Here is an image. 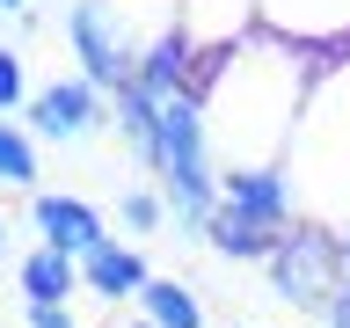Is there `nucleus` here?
<instances>
[{
  "mask_svg": "<svg viewBox=\"0 0 350 328\" xmlns=\"http://www.w3.org/2000/svg\"><path fill=\"white\" fill-rule=\"evenodd\" d=\"M15 277H22V299L29 306H66L73 292H81V262L59 256V248H29Z\"/></svg>",
  "mask_w": 350,
  "mask_h": 328,
  "instance_id": "13",
  "label": "nucleus"
},
{
  "mask_svg": "<svg viewBox=\"0 0 350 328\" xmlns=\"http://www.w3.org/2000/svg\"><path fill=\"white\" fill-rule=\"evenodd\" d=\"M0 262H8V219H0Z\"/></svg>",
  "mask_w": 350,
  "mask_h": 328,
  "instance_id": "21",
  "label": "nucleus"
},
{
  "mask_svg": "<svg viewBox=\"0 0 350 328\" xmlns=\"http://www.w3.org/2000/svg\"><path fill=\"white\" fill-rule=\"evenodd\" d=\"M0 15H29V0H0Z\"/></svg>",
  "mask_w": 350,
  "mask_h": 328,
  "instance_id": "20",
  "label": "nucleus"
},
{
  "mask_svg": "<svg viewBox=\"0 0 350 328\" xmlns=\"http://www.w3.org/2000/svg\"><path fill=\"white\" fill-rule=\"evenodd\" d=\"M175 29L197 44V59H219L262 37V0H175Z\"/></svg>",
  "mask_w": 350,
  "mask_h": 328,
  "instance_id": "8",
  "label": "nucleus"
},
{
  "mask_svg": "<svg viewBox=\"0 0 350 328\" xmlns=\"http://www.w3.org/2000/svg\"><path fill=\"white\" fill-rule=\"evenodd\" d=\"M314 73H321V51L284 44L270 29L234 44V51H219V59H204L197 102H204V139H212L219 175L226 168H284Z\"/></svg>",
  "mask_w": 350,
  "mask_h": 328,
  "instance_id": "1",
  "label": "nucleus"
},
{
  "mask_svg": "<svg viewBox=\"0 0 350 328\" xmlns=\"http://www.w3.org/2000/svg\"><path fill=\"white\" fill-rule=\"evenodd\" d=\"M262 29L336 59V51H350V0H262Z\"/></svg>",
  "mask_w": 350,
  "mask_h": 328,
  "instance_id": "7",
  "label": "nucleus"
},
{
  "mask_svg": "<svg viewBox=\"0 0 350 328\" xmlns=\"http://www.w3.org/2000/svg\"><path fill=\"white\" fill-rule=\"evenodd\" d=\"M197 241H204L212 256H226V262H270V248H278V234H270V226H256V219L226 212V204H219V212L197 226Z\"/></svg>",
  "mask_w": 350,
  "mask_h": 328,
  "instance_id": "12",
  "label": "nucleus"
},
{
  "mask_svg": "<svg viewBox=\"0 0 350 328\" xmlns=\"http://www.w3.org/2000/svg\"><path fill=\"white\" fill-rule=\"evenodd\" d=\"M29 226H37V248H59V256H95L109 241V219H103V204H88V197H73V190H37L29 197Z\"/></svg>",
  "mask_w": 350,
  "mask_h": 328,
  "instance_id": "6",
  "label": "nucleus"
},
{
  "mask_svg": "<svg viewBox=\"0 0 350 328\" xmlns=\"http://www.w3.org/2000/svg\"><path fill=\"white\" fill-rule=\"evenodd\" d=\"M139 321H153V328H204V299H197L183 277H146Z\"/></svg>",
  "mask_w": 350,
  "mask_h": 328,
  "instance_id": "14",
  "label": "nucleus"
},
{
  "mask_svg": "<svg viewBox=\"0 0 350 328\" xmlns=\"http://www.w3.org/2000/svg\"><path fill=\"white\" fill-rule=\"evenodd\" d=\"M66 44L81 59V81H95L103 95H117L139 73V44L117 29V15H109L103 0H66Z\"/></svg>",
  "mask_w": 350,
  "mask_h": 328,
  "instance_id": "4",
  "label": "nucleus"
},
{
  "mask_svg": "<svg viewBox=\"0 0 350 328\" xmlns=\"http://www.w3.org/2000/svg\"><path fill=\"white\" fill-rule=\"evenodd\" d=\"M117 219H124V226H131L139 241H146V234H175V219H168V197H161V182H146V175L117 190Z\"/></svg>",
  "mask_w": 350,
  "mask_h": 328,
  "instance_id": "15",
  "label": "nucleus"
},
{
  "mask_svg": "<svg viewBox=\"0 0 350 328\" xmlns=\"http://www.w3.org/2000/svg\"><path fill=\"white\" fill-rule=\"evenodd\" d=\"M219 204L256 219V226H270V234H284L299 219V197H292V175L284 168H226L219 175Z\"/></svg>",
  "mask_w": 350,
  "mask_h": 328,
  "instance_id": "9",
  "label": "nucleus"
},
{
  "mask_svg": "<svg viewBox=\"0 0 350 328\" xmlns=\"http://www.w3.org/2000/svg\"><path fill=\"white\" fill-rule=\"evenodd\" d=\"M197 73H204V59H197V44L183 37V29H168V37H153L146 51H139V73H131V87H146V95H183V87H197Z\"/></svg>",
  "mask_w": 350,
  "mask_h": 328,
  "instance_id": "11",
  "label": "nucleus"
},
{
  "mask_svg": "<svg viewBox=\"0 0 350 328\" xmlns=\"http://www.w3.org/2000/svg\"><path fill=\"white\" fill-rule=\"evenodd\" d=\"M29 328H81L73 306H29Z\"/></svg>",
  "mask_w": 350,
  "mask_h": 328,
  "instance_id": "18",
  "label": "nucleus"
},
{
  "mask_svg": "<svg viewBox=\"0 0 350 328\" xmlns=\"http://www.w3.org/2000/svg\"><path fill=\"white\" fill-rule=\"evenodd\" d=\"M321 321H328V328H350V277H343V284H336V299H328V306H321Z\"/></svg>",
  "mask_w": 350,
  "mask_h": 328,
  "instance_id": "19",
  "label": "nucleus"
},
{
  "mask_svg": "<svg viewBox=\"0 0 350 328\" xmlns=\"http://www.w3.org/2000/svg\"><path fill=\"white\" fill-rule=\"evenodd\" d=\"M284 175H292L299 219L350 234V51L321 59L306 109H299V131H292V153H284Z\"/></svg>",
  "mask_w": 350,
  "mask_h": 328,
  "instance_id": "2",
  "label": "nucleus"
},
{
  "mask_svg": "<svg viewBox=\"0 0 350 328\" xmlns=\"http://www.w3.org/2000/svg\"><path fill=\"white\" fill-rule=\"evenodd\" d=\"M124 328H153V321H124Z\"/></svg>",
  "mask_w": 350,
  "mask_h": 328,
  "instance_id": "22",
  "label": "nucleus"
},
{
  "mask_svg": "<svg viewBox=\"0 0 350 328\" xmlns=\"http://www.w3.org/2000/svg\"><path fill=\"white\" fill-rule=\"evenodd\" d=\"M0 190H29L37 197V139H29V124H15V117H0Z\"/></svg>",
  "mask_w": 350,
  "mask_h": 328,
  "instance_id": "16",
  "label": "nucleus"
},
{
  "mask_svg": "<svg viewBox=\"0 0 350 328\" xmlns=\"http://www.w3.org/2000/svg\"><path fill=\"white\" fill-rule=\"evenodd\" d=\"M241 328H262V321H241Z\"/></svg>",
  "mask_w": 350,
  "mask_h": 328,
  "instance_id": "23",
  "label": "nucleus"
},
{
  "mask_svg": "<svg viewBox=\"0 0 350 328\" xmlns=\"http://www.w3.org/2000/svg\"><path fill=\"white\" fill-rule=\"evenodd\" d=\"M22 124H29V139L73 146V139H95V131L109 124V95L95 81H81V73H66V81H44L37 95H29Z\"/></svg>",
  "mask_w": 350,
  "mask_h": 328,
  "instance_id": "5",
  "label": "nucleus"
},
{
  "mask_svg": "<svg viewBox=\"0 0 350 328\" xmlns=\"http://www.w3.org/2000/svg\"><path fill=\"white\" fill-rule=\"evenodd\" d=\"M262 277H270V299L299 306V314H321L336 299V284H343V241L314 226V219H292L262 262Z\"/></svg>",
  "mask_w": 350,
  "mask_h": 328,
  "instance_id": "3",
  "label": "nucleus"
},
{
  "mask_svg": "<svg viewBox=\"0 0 350 328\" xmlns=\"http://www.w3.org/2000/svg\"><path fill=\"white\" fill-rule=\"evenodd\" d=\"M29 95H37V87H29L22 51H15V44H0V117H8V109H29Z\"/></svg>",
  "mask_w": 350,
  "mask_h": 328,
  "instance_id": "17",
  "label": "nucleus"
},
{
  "mask_svg": "<svg viewBox=\"0 0 350 328\" xmlns=\"http://www.w3.org/2000/svg\"><path fill=\"white\" fill-rule=\"evenodd\" d=\"M146 248H139V241H117L109 234L103 248H95V256H81V292H95V299H139V292H146Z\"/></svg>",
  "mask_w": 350,
  "mask_h": 328,
  "instance_id": "10",
  "label": "nucleus"
}]
</instances>
